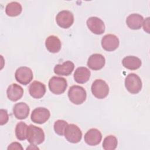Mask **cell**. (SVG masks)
Wrapping results in <instances>:
<instances>
[{"label":"cell","mask_w":150,"mask_h":150,"mask_svg":"<svg viewBox=\"0 0 150 150\" xmlns=\"http://www.w3.org/2000/svg\"><path fill=\"white\" fill-rule=\"evenodd\" d=\"M26 135V139L31 144L39 145L45 141V133L43 129L32 124L28 126Z\"/></svg>","instance_id":"obj_1"},{"label":"cell","mask_w":150,"mask_h":150,"mask_svg":"<svg viewBox=\"0 0 150 150\" xmlns=\"http://www.w3.org/2000/svg\"><path fill=\"white\" fill-rule=\"evenodd\" d=\"M68 97L71 103L76 105H79L86 100L87 93L83 87L74 85L70 87L68 91Z\"/></svg>","instance_id":"obj_2"},{"label":"cell","mask_w":150,"mask_h":150,"mask_svg":"<svg viewBox=\"0 0 150 150\" xmlns=\"http://www.w3.org/2000/svg\"><path fill=\"white\" fill-rule=\"evenodd\" d=\"M125 87L131 94H137L142 89V81L137 74L129 73L125 78Z\"/></svg>","instance_id":"obj_3"},{"label":"cell","mask_w":150,"mask_h":150,"mask_svg":"<svg viewBox=\"0 0 150 150\" xmlns=\"http://www.w3.org/2000/svg\"><path fill=\"white\" fill-rule=\"evenodd\" d=\"M91 90L94 97L98 99H103L108 96L109 87L104 80L96 79L92 83Z\"/></svg>","instance_id":"obj_4"},{"label":"cell","mask_w":150,"mask_h":150,"mask_svg":"<svg viewBox=\"0 0 150 150\" xmlns=\"http://www.w3.org/2000/svg\"><path fill=\"white\" fill-rule=\"evenodd\" d=\"M67 87L66 80L61 77H52L49 81V88L50 91L55 94L63 93Z\"/></svg>","instance_id":"obj_5"},{"label":"cell","mask_w":150,"mask_h":150,"mask_svg":"<svg viewBox=\"0 0 150 150\" xmlns=\"http://www.w3.org/2000/svg\"><path fill=\"white\" fill-rule=\"evenodd\" d=\"M16 80L23 85L28 84L33 79V75L32 70L26 66L18 68L15 73Z\"/></svg>","instance_id":"obj_6"},{"label":"cell","mask_w":150,"mask_h":150,"mask_svg":"<svg viewBox=\"0 0 150 150\" xmlns=\"http://www.w3.org/2000/svg\"><path fill=\"white\" fill-rule=\"evenodd\" d=\"M66 139L70 142L76 144L80 142L82 138V132L79 127L74 124H68L64 132Z\"/></svg>","instance_id":"obj_7"},{"label":"cell","mask_w":150,"mask_h":150,"mask_svg":"<svg viewBox=\"0 0 150 150\" xmlns=\"http://www.w3.org/2000/svg\"><path fill=\"white\" fill-rule=\"evenodd\" d=\"M57 24L61 28L67 29L70 28L74 22V15L68 10H63L59 12L56 17Z\"/></svg>","instance_id":"obj_8"},{"label":"cell","mask_w":150,"mask_h":150,"mask_svg":"<svg viewBox=\"0 0 150 150\" xmlns=\"http://www.w3.org/2000/svg\"><path fill=\"white\" fill-rule=\"evenodd\" d=\"M50 115L49 110L44 107H38L32 111L30 118L33 122L42 124L49 120Z\"/></svg>","instance_id":"obj_9"},{"label":"cell","mask_w":150,"mask_h":150,"mask_svg":"<svg viewBox=\"0 0 150 150\" xmlns=\"http://www.w3.org/2000/svg\"><path fill=\"white\" fill-rule=\"evenodd\" d=\"M86 23L88 29L94 34L101 35L105 31L104 23L98 17L92 16L88 18Z\"/></svg>","instance_id":"obj_10"},{"label":"cell","mask_w":150,"mask_h":150,"mask_svg":"<svg viewBox=\"0 0 150 150\" xmlns=\"http://www.w3.org/2000/svg\"><path fill=\"white\" fill-rule=\"evenodd\" d=\"M120 41L118 37L112 34L104 35L101 39V46L103 48L108 52L114 51L119 46Z\"/></svg>","instance_id":"obj_11"},{"label":"cell","mask_w":150,"mask_h":150,"mask_svg":"<svg viewBox=\"0 0 150 150\" xmlns=\"http://www.w3.org/2000/svg\"><path fill=\"white\" fill-rule=\"evenodd\" d=\"M102 139L101 132L96 128L90 129L84 135L86 143L90 146H95L99 144Z\"/></svg>","instance_id":"obj_12"},{"label":"cell","mask_w":150,"mask_h":150,"mask_svg":"<svg viewBox=\"0 0 150 150\" xmlns=\"http://www.w3.org/2000/svg\"><path fill=\"white\" fill-rule=\"evenodd\" d=\"M105 63V59L102 54L94 53L88 57L87 66L93 70H99L104 67Z\"/></svg>","instance_id":"obj_13"},{"label":"cell","mask_w":150,"mask_h":150,"mask_svg":"<svg viewBox=\"0 0 150 150\" xmlns=\"http://www.w3.org/2000/svg\"><path fill=\"white\" fill-rule=\"evenodd\" d=\"M29 92L33 98H40L46 93V86L43 83L39 81H34L29 87Z\"/></svg>","instance_id":"obj_14"},{"label":"cell","mask_w":150,"mask_h":150,"mask_svg":"<svg viewBox=\"0 0 150 150\" xmlns=\"http://www.w3.org/2000/svg\"><path fill=\"white\" fill-rule=\"evenodd\" d=\"M6 94L10 100L16 101L23 96V89L21 86L16 83H13L8 86L6 90Z\"/></svg>","instance_id":"obj_15"},{"label":"cell","mask_w":150,"mask_h":150,"mask_svg":"<svg viewBox=\"0 0 150 150\" xmlns=\"http://www.w3.org/2000/svg\"><path fill=\"white\" fill-rule=\"evenodd\" d=\"M30 108L27 104L20 102L15 104L13 108V113L15 117L19 120L26 118L29 114Z\"/></svg>","instance_id":"obj_16"},{"label":"cell","mask_w":150,"mask_h":150,"mask_svg":"<svg viewBox=\"0 0 150 150\" xmlns=\"http://www.w3.org/2000/svg\"><path fill=\"white\" fill-rule=\"evenodd\" d=\"M74 68V63L69 60L64 62L63 64H56L54 67V72L59 76H69Z\"/></svg>","instance_id":"obj_17"},{"label":"cell","mask_w":150,"mask_h":150,"mask_svg":"<svg viewBox=\"0 0 150 150\" xmlns=\"http://www.w3.org/2000/svg\"><path fill=\"white\" fill-rule=\"evenodd\" d=\"M45 46L49 52L56 53L60 51L62 47V43L57 36L50 35L46 38L45 40Z\"/></svg>","instance_id":"obj_18"},{"label":"cell","mask_w":150,"mask_h":150,"mask_svg":"<svg viewBox=\"0 0 150 150\" xmlns=\"http://www.w3.org/2000/svg\"><path fill=\"white\" fill-rule=\"evenodd\" d=\"M144 18L138 13L131 14L126 19V23L127 26L133 30L139 29L142 26Z\"/></svg>","instance_id":"obj_19"},{"label":"cell","mask_w":150,"mask_h":150,"mask_svg":"<svg viewBox=\"0 0 150 150\" xmlns=\"http://www.w3.org/2000/svg\"><path fill=\"white\" fill-rule=\"evenodd\" d=\"M90 75V71L87 67H79L74 73V79L77 83L83 84L89 80Z\"/></svg>","instance_id":"obj_20"},{"label":"cell","mask_w":150,"mask_h":150,"mask_svg":"<svg viewBox=\"0 0 150 150\" xmlns=\"http://www.w3.org/2000/svg\"><path fill=\"white\" fill-rule=\"evenodd\" d=\"M122 64L124 67L131 70H134L141 67L142 62L141 59L136 56H128L122 59Z\"/></svg>","instance_id":"obj_21"},{"label":"cell","mask_w":150,"mask_h":150,"mask_svg":"<svg viewBox=\"0 0 150 150\" xmlns=\"http://www.w3.org/2000/svg\"><path fill=\"white\" fill-rule=\"evenodd\" d=\"M22 11V5L18 2H11L8 3L5 8V12L9 16H16L19 15Z\"/></svg>","instance_id":"obj_22"},{"label":"cell","mask_w":150,"mask_h":150,"mask_svg":"<svg viewBox=\"0 0 150 150\" xmlns=\"http://www.w3.org/2000/svg\"><path fill=\"white\" fill-rule=\"evenodd\" d=\"M28 126L23 122H18L15 128V135L18 139L23 141L27 138V130Z\"/></svg>","instance_id":"obj_23"},{"label":"cell","mask_w":150,"mask_h":150,"mask_svg":"<svg viewBox=\"0 0 150 150\" xmlns=\"http://www.w3.org/2000/svg\"><path fill=\"white\" fill-rule=\"evenodd\" d=\"M118 144L117 138L114 135L107 136L103 141V148L105 150H114L115 149Z\"/></svg>","instance_id":"obj_24"},{"label":"cell","mask_w":150,"mask_h":150,"mask_svg":"<svg viewBox=\"0 0 150 150\" xmlns=\"http://www.w3.org/2000/svg\"><path fill=\"white\" fill-rule=\"evenodd\" d=\"M68 125V123L62 120H58L54 122V130L55 132L59 135H63L66 127Z\"/></svg>","instance_id":"obj_25"},{"label":"cell","mask_w":150,"mask_h":150,"mask_svg":"<svg viewBox=\"0 0 150 150\" xmlns=\"http://www.w3.org/2000/svg\"><path fill=\"white\" fill-rule=\"evenodd\" d=\"M9 120V116L7 111L4 109L0 110V124L1 125L5 124Z\"/></svg>","instance_id":"obj_26"},{"label":"cell","mask_w":150,"mask_h":150,"mask_svg":"<svg viewBox=\"0 0 150 150\" xmlns=\"http://www.w3.org/2000/svg\"><path fill=\"white\" fill-rule=\"evenodd\" d=\"M8 150L9 149H21L22 150L23 148L21 144L17 142H13L11 143L8 147Z\"/></svg>","instance_id":"obj_27"},{"label":"cell","mask_w":150,"mask_h":150,"mask_svg":"<svg viewBox=\"0 0 150 150\" xmlns=\"http://www.w3.org/2000/svg\"><path fill=\"white\" fill-rule=\"evenodd\" d=\"M143 28L144 30L146 32L148 33H149V18L148 17L146 18L143 22Z\"/></svg>","instance_id":"obj_28"}]
</instances>
